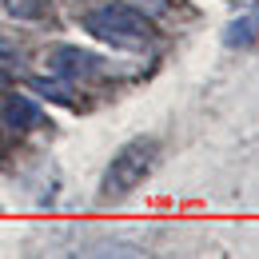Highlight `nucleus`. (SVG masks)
<instances>
[{"label": "nucleus", "instance_id": "8", "mask_svg": "<svg viewBox=\"0 0 259 259\" xmlns=\"http://www.w3.org/2000/svg\"><path fill=\"white\" fill-rule=\"evenodd\" d=\"M148 4V12H167L171 8V0H144Z\"/></svg>", "mask_w": 259, "mask_h": 259}, {"label": "nucleus", "instance_id": "4", "mask_svg": "<svg viewBox=\"0 0 259 259\" xmlns=\"http://www.w3.org/2000/svg\"><path fill=\"white\" fill-rule=\"evenodd\" d=\"M0 112H4V124H12V128H36V124H44V112L28 96H20V92L0 100Z\"/></svg>", "mask_w": 259, "mask_h": 259}, {"label": "nucleus", "instance_id": "9", "mask_svg": "<svg viewBox=\"0 0 259 259\" xmlns=\"http://www.w3.org/2000/svg\"><path fill=\"white\" fill-rule=\"evenodd\" d=\"M0 100H4V76H0Z\"/></svg>", "mask_w": 259, "mask_h": 259}, {"label": "nucleus", "instance_id": "2", "mask_svg": "<svg viewBox=\"0 0 259 259\" xmlns=\"http://www.w3.org/2000/svg\"><path fill=\"white\" fill-rule=\"evenodd\" d=\"M156 152H160V144H156L152 136H136V140H128V144L116 152V160L108 163V171H104V195H108V199H120V195L136 192L140 180L152 171Z\"/></svg>", "mask_w": 259, "mask_h": 259}, {"label": "nucleus", "instance_id": "1", "mask_svg": "<svg viewBox=\"0 0 259 259\" xmlns=\"http://www.w3.org/2000/svg\"><path fill=\"white\" fill-rule=\"evenodd\" d=\"M84 28L108 44H116V48H136V44H148L152 16H144L132 4H104V8L84 16Z\"/></svg>", "mask_w": 259, "mask_h": 259}, {"label": "nucleus", "instance_id": "6", "mask_svg": "<svg viewBox=\"0 0 259 259\" xmlns=\"http://www.w3.org/2000/svg\"><path fill=\"white\" fill-rule=\"evenodd\" d=\"M48 4L52 0H4V12L12 20H40L48 12Z\"/></svg>", "mask_w": 259, "mask_h": 259}, {"label": "nucleus", "instance_id": "5", "mask_svg": "<svg viewBox=\"0 0 259 259\" xmlns=\"http://www.w3.org/2000/svg\"><path fill=\"white\" fill-rule=\"evenodd\" d=\"M255 36H259V4H251L243 16H235V20L227 24L224 44L227 48H247V44H255Z\"/></svg>", "mask_w": 259, "mask_h": 259}, {"label": "nucleus", "instance_id": "3", "mask_svg": "<svg viewBox=\"0 0 259 259\" xmlns=\"http://www.w3.org/2000/svg\"><path fill=\"white\" fill-rule=\"evenodd\" d=\"M48 68L56 76L80 80V76H92L96 72V56L92 52H80V48H56V52H48Z\"/></svg>", "mask_w": 259, "mask_h": 259}, {"label": "nucleus", "instance_id": "7", "mask_svg": "<svg viewBox=\"0 0 259 259\" xmlns=\"http://www.w3.org/2000/svg\"><path fill=\"white\" fill-rule=\"evenodd\" d=\"M16 64H20V48L0 36V72H8V68H16Z\"/></svg>", "mask_w": 259, "mask_h": 259}]
</instances>
